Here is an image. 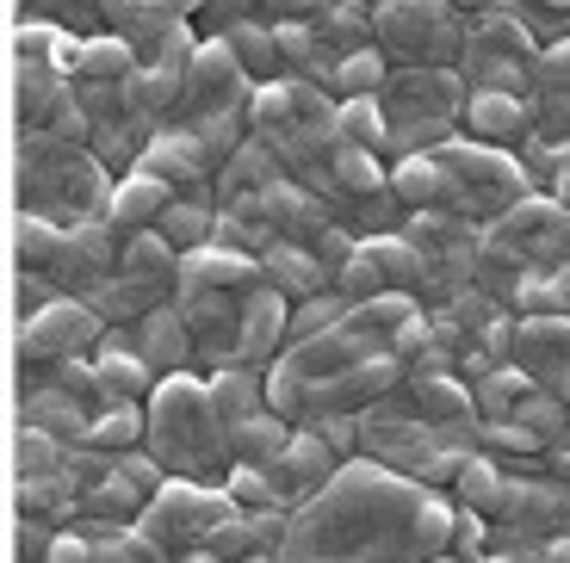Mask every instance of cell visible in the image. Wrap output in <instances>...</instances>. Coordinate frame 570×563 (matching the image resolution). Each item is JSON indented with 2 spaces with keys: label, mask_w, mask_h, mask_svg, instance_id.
Instances as JSON below:
<instances>
[{
  "label": "cell",
  "mask_w": 570,
  "mask_h": 563,
  "mask_svg": "<svg viewBox=\"0 0 570 563\" xmlns=\"http://www.w3.org/2000/svg\"><path fill=\"white\" fill-rule=\"evenodd\" d=\"M453 521L459 507L410 471L347 458L292 514L273 563H434L453 551Z\"/></svg>",
  "instance_id": "1"
},
{
  "label": "cell",
  "mask_w": 570,
  "mask_h": 563,
  "mask_svg": "<svg viewBox=\"0 0 570 563\" xmlns=\"http://www.w3.org/2000/svg\"><path fill=\"white\" fill-rule=\"evenodd\" d=\"M142 446L156 452L168 471L180 477H229V422L212 396V378H193V372H168L149 396V439Z\"/></svg>",
  "instance_id": "2"
},
{
  "label": "cell",
  "mask_w": 570,
  "mask_h": 563,
  "mask_svg": "<svg viewBox=\"0 0 570 563\" xmlns=\"http://www.w3.org/2000/svg\"><path fill=\"white\" fill-rule=\"evenodd\" d=\"M236 514H243V507H236V495H229V490H212V483H199V477H180V483L168 477L156 495H149V507H142L137 526L156 539L174 563H180L186 551L212 545V533L224 521H236Z\"/></svg>",
  "instance_id": "3"
},
{
  "label": "cell",
  "mask_w": 570,
  "mask_h": 563,
  "mask_svg": "<svg viewBox=\"0 0 570 563\" xmlns=\"http://www.w3.org/2000/svg\"><path fill=\"white\" fill-rule=\"evenodd\" d=\"M441 161H446V180H453V198L446 211L471 217V211H514L528 198V168L497 149V142H478V137H446L441 142Z\"/></svg>",
  "instance_id": "4"
},
{
  "label": "cell",
  "mask_w": 570,
  "mask_h": 563,
  "mask_svg": "<svg viewBox=\"0 0 570 563\" xmlns=\"http://www.w3.org/2000/svg\"><path fill=\"white\" fill-rule=\"evenodd\" d=\"M372 43L403 69H428V62H453L465 50V31L441 0H385L372 7Z\"/></svg>",
  "instance_id": "5"
},
{
  "label": "cell",
  "mask_w": 570,
  "mask_h": 563,
  "mask_svg": "<svg viewBox=\"0 0 570 563\" xmlns=\"http://www.w3.org/2000/svg\"><path fill=\"white\" fill-rule=\"evenodd\" d=\"M490 241H502L521 267H558V260H570V205L528 192L514 211H502Z\"/></svg>",
  "instance_id": "6"
},
{
  "label": "cell",
  "mask_w": 570,
  "mask_h": 563,
  "mask_svg": "<svg viewBox=\"0 0 570 563\" xmlns=\"http://www.w3.org/2000/svg\"><path fill=\"white\" fill-rule=\"evenodd\" d=\"M106 316L94 310V297H43L38 310L26 316V353L31 359H69V353L100 347Z\"/></svg>",
  "instance_id": "7"
},
{
  "label": "cell",
  "mask_w": 570,
  "mask_h": 563,
  "mask_svg": "<svg viewBox=\"0 0 570 563\" xmlns=\"http://www.w3.org/2000/svg\"><path fill=\"white\" fill-rule=\"evenodd\" d=\"M347 458L335 446H328L323 434H316V427H292V439H285V452L279 458H273V483H279V495H285V507H304L311 502L316 490H328V483H335V471H342Z\"/></svg>",
  "instance_id": "8"
},
{
  "label": "cell",
  "mask_w": 570,
  "mask_h": 563,
  "mask_svg": "<svg viewBox=\"0 0 570 563\" xmlns=\"http://www.w3.org/2000/svg\"><path fill=\"white\" fill-rule=\"evenodd\" d=\"M261 279H267L261 254L229 248V241H205V248L180 254V285H174V297H193V292H255Z\"/></svg>",
  "instance_id": "9"
},
{
  "label": "cell",
  "mask_w": 570,
  "mask_h": 563,
  "mask_svg": "<svg viewBox=\"0 0 570 563\" xmlns=\"http://www.w3.org/2000/svg\"><path fill=\"white\" fill-rule=\"evenodd\" d=\"M137 168H149V174H161V180L174 186V192H193V198H205V180H212V168L217 161L205 156V142L193 137L186 125H168V130H156L149 137V149H142V161Z\"/></svg>",
  "instance_id": "10"
},
{
  "label": "cell",
  "mask_w": 570,
  "mask_h": 563,
  "mask_svg": "<svg viewBox=\"0 0 570 563\" xmlns=\"http://www.w3.org/2000/svg\"><path fill=\"white\" fill-rule=\"evenodd\" d=\"M180 310L205 359H243V292H193L180 297Z\"/></svg>",
  "instance_id": "11"
},
{
  "label": "cell",
  "mask_w": 570,
  "mask_h": 563,
  "mask_svg": "<svg viewBox=\"0 0 570 563\" xmlns=\"http://www.w3.org/2000/svg\"><path fill=\"white\" fill-rule=\"evenodd\" d=\"M509 353L514 366H528L540 384H558L570 372V316H521Z\"/></svg>",
  "instance_id": "12"
},
{
  "label": "cell",
  "mask_w": 570,
  "mask_h": 563,
  "mask_svg": "<svg viewBox=\"0 0 570 563\" xmlns=\"http://www.w3.org/2000/svg\"><path fill=\"white\" fill-rule=\"evenodd\" d=\"M137 353L161 372V378H168V372H186V366H193L199 340H193V323H186L180 304H156L149 316H137Z\"/></svg>",
  "instance_id": "13"
},
{
  "label": "cell",
  "mask_w": 570,
  "mask_h": 563,
  "mask_svg": "<svg viewBox=\"0 0 570 563\" xmlns=\"http://www.w3.org/2000/svg\"><path fill=\"white\" fill-rule=\"evenodd\" d=\"M528 130H533V118H528V99H521V93H502V87H471V99H465V137L509 149V142H521Z\"/></svg>",
  "instance_id": "14"
},
{
  "label": "cell",
  "mask_w": 570,
  "mask_h": 563,
  "mask_svg": "<svg viewBox=\"0 0 570 563\" xmlns=\"http://www.w3.org/2000/svg\"><path fill=\"white\" fill-rule=\"evenodd\" d=\"M174 205V186L161 180V174H149V168H130V174H118V186H112V205H106V217L118 224V236H137V229H156V217Z\"/></svg>",
  "instance_id": "15"
},
{
  "label": "cell",
  "mask_w": 570,
  "mask_h": 563,
  "mask_svg": "<svg viewBox=\"0 0 570 563\" xmlns=\"http://www.w3.org/2000/svg\"><path fill=\"white\" fill-rule=\"evenodd\" d=\"M292 328V297L273 279H261L255 292H243V359H267L273 347H285Z\"/></svg>",
  "instance_id": "16"
},
{
  "label": "cell",
  "mask_w": 570,
  "mask_h": 563,
  "mask_svg": "<svg viewBox=\"0 0 570 563\" xmlns=\"http://www.w3.org/2000/svg\"><path fill=\"white\" fill-rule=\"evenodd\" d=\"M118 273H130V279L156 285L161 297L180 285V248H174L161 229H137V236L118 241Z\"/></svg>",
  "instance_id": "17"
},
{
  "label": "cell",
  "mask_w": 570,
  "mask_h": 563,
  "mask_svg": "<svg viewBox=\"0 0 570 563\" xmlns=\"http://www.w3.org/2000/svg\"><path fill=\"white\" fill-rule=\"evenodd\" d=\"M391 186L410 211H446V198H453V180H446V161L441 149H415L391 168Z\"/></svg>",
  "instance_id": "18"
},
{
  "label": "cell",
  "mask_w": 570,
  "mask_h": 563,
  "mask_svg": "<svg viewBox=\"0 0 570 563\" xmlns=\"http://www.w3.org/2000/svg\"><path fill=\"white\" fill-rule=\"evenodd\" d=\"M261 267H267V279L279 285L292 304H304V297H316L323 285H335V279H328V267L316 260V248H304V241H285V236L273 241L267 254H261Z\"/></svg>",
  "instance_id": "19"
},
{
  "label": "cell",
  "mask_w": 570,
  "mask_h": 563,
  "mask_svg": "<svg viewBox=\"0 0 570 563\" xmlns=\"http://www.w3.org/2000/svg\"><path fill=\"white\" fill-rule=\"evenodd\" d=\"M292 427L298 422H285L279 408H255L243 422H229V465H273L292 439Z\"/></svg>",
  "instance_id": "20"
},
{
  "label": "cell",
  "mask_w": 570,
  "mask_h": 563,
  "mask_svg": "<svg viewBox=\"0 0 570 563\" xmlns=\"http://www.w3.org/2000/svg\"><path fill=\"white\" fill-rule=\"evenodd\" d=\"M142 62H137V43L130 38H81L69 57L75 81H130Z\"/></svg>",
  "instance_id": "21"
},
{
  "label": "cell",
  "mask_w": 570,
  "mask_h": 563,
  "mask_svg": "<svg viewBox=\"0 0 570 563\" xmlns=\"http://www.w3.org/2000/svg\"><path fill=\"white\" fill-rule=\"evenodd\" d=\"M391 186V168H385V149H360V142H342L335 161H328V192H385Z\"/></svg>",
  "instance_id": "22"
},
{
  "label": "cell",
  "mask_w": 570,
  "mask_h": 563,
  "mask_svg": "<svg viewBox=\"0 0 570 563\" xmlns=\"http://www.w3.org/2000/svg\"><path fill=\"white\" fill-rule=\"evenodd\" d=\"M212 396L224 422H243V415L267 408V372H255L248 359H224V372H212Z\"/></svg>",
  "instance_id": "23"
},
{
  "label": "cell",
  "mask_w": 570,
  "mask_h": 563,
  "mask_svg": "<svg viewBox=\"0 0 570 563\" xmlns=\"http://www.w3.org/2000/svg\"><path fill=\"white\" fill-rule=\"evenodd\" d=\"M26 422H38L43 434H57V439H87V422H94V408H87L75 391H62V384H43V391L31 396Z\"/></svg>",
  "instance_id": "24"
},
{
  "label": "cell",
  "mask_w": 570,
  "mask_h": 563,
  "mask_svg": "<svg viewBox=\"0 0 570 563\" xmlns=\"http://www.w3.org/2000/svg\"><path fill=\"white\" fill-rule=\"evenodd\" d=\"M459 507H478V514H502V495H509V465L490 458V452H471L465 471L453 483Z\"/></svg>",
  "instance_id": "25"
},
{
  "label": "cell",
  "mask_w": 570,
  "mask_h": 563,
  "mask_svg": "<svg viewBox=\"0 0 570 563\" xmlns=\"http://www.w3.org/2000/svg\"><path fill=\"white\" fill-rule=\"evenodd\" d=\"M391 81V57L379 50V43H366V50H347L335 69H328V93H342V99H360V93H385Z\"/></svg>",
  "instance_id": "26"
},
{
  "label": "cell",
  "mask_w": 570,
  "mask_h": 563,
  "mask_svg": "<svg viewBox=\"0 0 570 563\" xmlns=\"http://www.w3.org/2000/svg\"><path fill=\"white\" fill-rule=\"evenodd\" d=\"M156 229H161V236H168L180 254H193V248H205V241H217V211L205 205V198H193V192H186V198L174 192V205L156 217Z\"/></svg>",
  "instance_id": "27"
},
{
  "label": "cell",
  "mask_w": 570,
  "mask_h": 563,
  "mask_svg": "<svg viewBox=\"0 0 570 563\" xmlns=\"http://www.w3.org/2000/svg\"><path fill=\"white\" fill-rule=\"evenodd\" d=\"M335 130L342 142H360V149H391V112L379 93H360V99H342L335 106Z\"/></svg>",
  "instance_id": "28"
},
{
  "label": "cell",
  "mask_w": 570,
  "mask_h": 563,
  "mask_svg": "<svg viewBox=\"0 0 570 563\" xmlns=\"http://www.w3.org/2000/svg\"><path fill=\"white\" fill-rule=\"evenodd\" d=\"M533 384H540V378H533L528 366H514V359H509V366H497V372H484V378H478V391H471V396H478V415H484V422L514 415V408H521V396H528Z\"/></svg>",
  "instance_id": "29"
},
{
  "label": "cell",
  "mask_w": 570,
  "mask_h": 563,
  "mask_svg": "<svg viewBox=\"0 0 570 563\" xmlns=\"http://www.w3.org/2000/svg\"><path fill=\"white\" fill-rule=\"evenodd\" d=\"M224 38H229V50L243 57V69L255 75V81L285 75V62H279V31H273V26H229Z\"/></svg>",
  "instance_id": "30"
},
{
  "label": "cell",
  "mask_w": 570,
  "mask_h": 563,
  "mask_svg": "<svg viewBox=\"0 0 570 563\" xmlns=\"http://www.w3.org/2000/svg\"><path fill=\"white\" fill-rule=\"evenodd\" d=\"M342 316H347V297H342V292H316V297H304V304H292L285 347H298V340H311V335H328Z\"/></svg>",
  "instance_id": "31"
},
{
  "label": "cell",
  "mask_w": 570,
  "mask_h": 563,
  "mask_svg": "<svg viewBox=\"0 0 570 563\" xmlns=\"http://www.w3.org/2000/svg\"><path fill=\"white\" fill-rule=\"evenodd\" d=\"M62 465H69V452L57 446V434H43L38 422L19 427V477L38 483V477H57Z\"/></svg>",
  "instance_id": "32"
},
{
  "label": "cell",
  "mask_w": 570,
  "mask_h": 563,
  "mask_svg": "<svg viewBox=\"0 0 570 563\" xmlns=\"http://www.w3.org/2000/svg\"><path fill=\"white\" fill-rule=\"evenodd\" d=\"M94 563H174V557L142 533V526H125V533L94 539Z\"/></svg>",
  "instance_id": "33"
},
{
  "label": "cell",
  "mask_w": 570,
  "mask_h": 563,
  "mask_svg": "<svg viewBox=\"0 0 570 563\" xmlns=\"http://www.w3.org/2000/svg\"><path fill=\"white\" fill-rule=\"evenodd\" d=\"M490 521H497V514L459 507V521H453V557L459 563H484L490 557Z\"/></svg>",
  "instance_id": "34"
},
{
  "label": "cell",
  "mask_w": 570,
  "mask_h": 563,
  "mask_svg": "<svg viewBox=\"0 0 570 563\" xmlns=\"http://www.w3.org/2000/svg\"><path fill=\"white\" fill-rule=\"evenodd\" d=\"M304 427H316V434L342 452V458H354V452L366 446V439H360V415H311Z\"/></svg>",
  "instance_id": "35"
},
{
  "label": "cell",
  "mask_w": 570,
  "mask_h": 563,
  "mask_svg": "<svg viewBox=\"0 0 570 563\" xmlns=\"http://www.w3.org/2000/svg\"><path fill=\"white\" fill-rule=\"evenodd\" d=\"M43 563H94V533H57L50 539V551H43Z\"/></svg>",
  "instance_id": "36"
},
{
  "label": "cell",
  "mask_w": 570,
  "mask_h": 563,
  "mask_svg": "<svg viewBox=\"0 0 570 563\" xmlns=\"http://www.w3.org/2000/svg\"><path fill=\"white\" fill-rule=\"evenodd\" d=\"M546 563H570V533H558V539H546V551H540Z\"/></svg>",
  "instance_id": "37"
},
{
  "label": "cell",
  "mask_w": 570,
  "mask_h": 563,
  "mask_svg": "<svg viewBox=\"0 0 570 563\" xmlns=\"http://www.w3.org/2000/svg\"><path fill=\"white\" fill-rule=\"evenodd\" d=\"M552 198H558V205H570V168L552 174Z\"/></svg>",
  "instance_id": "38"
},
{
  "label": "cell",
  "mask_w": 570,
  "mask_h": 563,
  "mask_svg": "<svg viewBox=\"0 0 570 563\" xmlns=\"http://www.w3.org/2000/svg\"><path fill=\"white\" fill-rule=\"evenodd\" d=\"M552 391H558V396H564V403H570V372H564V378H558V384H552Z\"/></svg>",
  "instance_id": "39"
},
{
  "label": "cell",
  "mask_w": 570,
  "mask_h": 563,
  "mask_svg": "<svg viewBox=\"0 0 570 563\" xmlns=\"http://www.w3.org/2000/svg\"><path fill=\"white\" fill-rule=\"evenodd\" d=\"M484 563H514V557H484ZM540 563H546V557H540Z\"/></svg>",
  "instance_id": "40"
},
{
  "label": "cell",
  "mask_w": 570,
  "mask_h": 563,
  "mask_svg": "<svg viewBox=\"0 0 570 563\" xmlns=\"http://www.w3.org/2000/svg\"><path fill=\"white\" fill-rule=\"evenodd\" d=\"M434 563H459V557H434Z\"/></svg>",
  "instance_id": "41"
}]
</instances>
